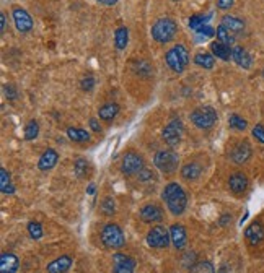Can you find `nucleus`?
Returning a JSON list of instances; mask_svg holds the SVG:
<instances>
[{
    "label": "nucleus",
    "mask_w": 264,
    "mask_h": 273,
    "mask_svg": "<svg viewBox=\"0 0 264 273\" xmlns=\"http://www.w3.org/2000/svg\"><path fill=\"white\" fill-rule=\"evenodd\" d=\"M143 169V158L136 151H127L121 160V173L124 176H136Z\"/></svg>",
    "instance_id": "nucleus-8"
},
{
    "label": "nucleus",
    "mask_w": 264,
    "mask_h": 273,
    "mask_svg": "<svg viewBox=\"0 0 264 273\" xmlns=\"http://www.w3.org/2000/svg\"><path fill=\"white\" fill-rule=\"evenodd\" d=\"M12 16H13V21H15L18 33H30V31L33 30V18H31V15L25 8H21L20 5H15L12 10Z\"/></svg>",
    "instance_id": "nucleus-10"
},
{
    "label": "nucleus",
    "mask_w": 264,
    "mask_h": 273,
    "mask_svg": "<svg viewBox=\"0 0 264 273\" xmlns=\"http://www.w3.org/2000/svg\"><path fill=\"white\" fill-rule=\"evenodd\" d=\"M196 252H186L183 254V258H181V263L184 268H191L194 263H196Z\"/></svg>",
    "instance_id": "nucleus-38"
},
{
    "label": "nucleus",
    "mask_w": 264,
    "mask_h": 273,
    "mask_svg": "<svg viewBox=\"0 0 264 273\" xmlns=\"http://www.w3.org/2000/svg\"><path fill=\"white\" fill-rule=\"evenodd\" d=\"M88 124H90V128L93 132H96V133L101 132V126H100V122L96 119H90V120H88Z\"/></svg>",
    "instance_id": "nucleus-44"
},
{
    "label": "nucleus",
    "mask_w": 264,
    "mask_h": 273,
    "mask_svg": "<svg viewBox=\"0 0 264 273\" xmlns=\"http://www.w3.org/2000/svg\"><path fill=\"white\" fill-rule=\"evenodd\" d=\"M161 198H163L166 208L173 216L183 215L188 207V195L178 182H170L168 186H165L163 192H161Z\"/></svg>",
    "instance_id": "nucleus-1"
},
{
    "label": "nucleus",
    "mask_w": 264,
    "mask_h": 273,
    "mask_svg": "<svg viewBox=\"0 0 264 273\" xmlns=\"http://www.w3.org/2000/svg\"><path fill=\"white\" fill-rule=\"evenodd\" d=\"M215 36H217V41H220V43H224L227 46H233L235 44V33H233V31H230L225 25L217 26Z\"/></svg>",
    "instance_id": "nucleus-25"
},
{
    "label": "nucleus",
    "mask_w": 264,
    "mask_h": 273,
    "mask_svg": "<svg viewBox=\"0 0 264 273\" xmlns=\"http://www.w3.org/2000/svg\"><path fill=\"white\" fill-rule=\"evenodd\" d=\"M136 272V260L126 254H114L113 256V270L111 273H134Z\"/></svg>",
    "instance_id": "nucleus-11"
},
{
    "label": "nucleus",
    "mask_w": 264,
    "mask_h": 273,
    "mask_svg": "<svg viewBox=\"0 0 264 273\" xmlns=\"http://www.w3.org/2000/svg\"><path fill=\"white\" fill-rule=\"evenodd\" d=\"M147 244H149L150 247L154 249H165L170 246L171 242V236H170V231L165 228V226H154L149 233H147Z\"/></svg>",
    "instance_id": "nucleus-7"
},
{
    "label": "nucleus",
    "mask_w": 264,
    "mask_h": 273,
    "mask_svg": "<svg viewBox=\"0 0 264 273\" xmlns=\"http://www.w3.org/2000/svg\"><path fill=\"white\" fill-rule=\"evenodd\" d=\"M166 65H168L175 73H183L184 68L189 64V52L186 49V46L183 44H176L173 46L168 52L165 54Z\"/></svg>",
    "instance_id": "nucleus-3"
},
{
    "label": "nucleus",
    "mask_w": 264,
    "mask_h": 273,
    "mask_svg": "<svg viewBox=\"0 0 264 273\" xmlns=\"http://www.w3.org/2000/svg\"><path fill=\"white\" fill-rule=\"evenodd\" d=\"M137 179L141 180V182H150V180L155 179V173L152 169H145V168H143L141 173L137 174Z\"/></svg>",
    "instance_id": "nucleus-39"
},
{
    "label": "nucleus",
    "mask_w": 264,
    "mask_h": 273,
    "mask_svg": "<svg viewBox=\"0 0 264 273\" xmlns=\"http://www.w3.org/2000/svg\"><path fill=\"white\" fill-rule=\"evenodd\" d=\"M127 43H129V30L126 26L118 28V30H116V33H114V46H116V49H119V50L126 49Z\"/></svg>",
    "instance_id": "nucleus-27"
},
{
    "label": "nucleus",
    "mask_w": 264,
    "mask_h": 273,
    "mask_svg": "<svg viewBox=\"0 0 264 273\" xmlns=\"http://www.w3.org/2000/svg\"><path fill=\"white\" fill-rule=\"evenodd\" d=\"M3 93H5V96L8 99H17L18 98V93H17V90H15V86L13 85H5L3 86Z\"/></svg>",
    "instance_id": "nucleus-42"
},
{
    "label": "nucleus",
    "mask_w": 264,
    "mask_h": 273,
    "mask_svg": "<svg viewBox=\"0 0 264 273\" xmlns=\"http://www.w3.org/2000/svg\"><path fill=\"white\" fill-rule=\"evenodd\" d=\"M231 59L235 60L237 65H240L242 68H246V70L251 67V64H253L251 55H249L248 50L245 48H242V46H235V48L231 49Z\"/></svg>",
    "instance_id": "nucleus-18"
},
{
    "label": "nucleus",
    "mask_w": 264,
    "mask_h": 273,
    "mask_svg": "<svg viewBox=\"0 0 264 273\" xmlns=\"http://www.w3.org/2000/svg\"><path fill=\"white\" fill-rule=\"evenodd\" d=\"M245 238L249 242V246H258L264 241V225L259 221H253L251 225L245 229Z\"/></svg>",
    "instance_id": "nucleus-14"
},
{
    "label": "nucleus",
    "mask_w": 264,
    "mask_h": 273,
    "mask_svg": "<svg viewBox=\"0 0 264 273\" xmlns=\"http://www.w3.org/2000/svg\"><path fill=\"white\" fill-rule=\"evenodd\" d=\"M251 155H253L251 145H249L248 142H240L233 148H231L230 160L233 161L235 164H245V163H248V161H249Z\"/></svg>",
    "instance_id": "nucleus-12"
},
{
    "label": "nucleus",
    "mask_w": 264,
    "mask_h": 273,
    "mask_svg": "<svg viewBox=\"0 0 264 273\" xmlns=\"http://www.w3.org/2000/svg\"><path fill=\"white\" fill-rule=\"evenodd\" d=\"M222 25H225L230 31H233L235 34H237V33H243V31H245L243 20H240V18H237V16L225 15L224 18H222Z\"/></svg>",
    "instance_id": "nucleus-24"
},
{
    "label": "nucleus",
    "mask_w": 264,
    "mask_h": 273,
    "mask_svg": "<svg viewBox=\"0 0 264 273\" xmlns=\"http://www.w3.org/2000/svg\"><path fill=\"white\" fill-rule=\"evenodd\" d=\"M28 233H30V238L38 241L43 238V226H41L38 221H30L28 223Z\"/></svg>",
    "instance_id": "nucleus-34"
},
{
    "label": "nucleus",
    "mask_w": 264,
    "mask_h": 273,
    "mask_svg": "<svg viewBox=\"0 0 264 273\" xmlns=\"http://www.w3.org/2000/svg\"><path fill=\"white\" fill-rule=\"evenodd\" d=\"M229 189L233 193H237V195L243 193L248 189L246 174H243V173H233V174H231L229 177Z\"/></svg>",
    "instance_id": "nucleus-17"
},
{
    "label": "nucleus",
    "mask_w": 264,
    "mask_h": 273,
    "mask_svg": "<svg viewBox=\"0 0 264 273\" xmlns=\"http://www.w3.org/2000/svg\"><path fill=\"white\" fill-rule=\"evenodd\" d=\"M67 137L75 143H85L90 140V133L87 130H83V128H77V127H69Z\"/></svg>",
    "instance_id": "nucleus-28"
},
{
    "label": "nucleus",
    "mask_w": 264,
    "mask_h": 273,
    "mask_svg": "<svg viewBox=\"0 0 264 273\" xmlns=\"http://www.w3.org/2000/svg\"><path fill=\"white\" fill-rule=\"evenodd\" d=\"M189 273H215V268L209 260H199L189 268Z\"/></svg>",
    "instance_id": "nucleus-30"
},
{
    "label": "nucleus",
    "mask_w": 264,
    "mask_h": 273,
    "mask_svg": "<svg viewBox=\"0 0 264 273\" xmlns=\"http://www.w3.org/2000/svg\"><path fill=\"white\" fill-rule=\"evenodd\" d=\"M72 263L73 260L70 256H61L51 262L49 265L46 267V270H48V273H66L69 268L72 267Z\"/></svg>",
    "instance_id": "nucleus-20"
},
{
    "label": "nucleus",
    "mask_w": 264,
    "mask_h": 273,
    "mask_svg": "<svg viewBox=\"0 0 264 273\" xmlns=\"http://www.w3.org/2000/svg\"><path fill=\"white\" fill-rule=\"evenodd\" d=\"M96 2H98L100 5H105V7H113L119 2V0H96Z\"/></svg>",
    "instance_id": "nucleus-46"
},
{
    "label": "nucleus",
    "mask_w": 264,
    "mask_h": 273,
    "mask_svg": "<svg viewBox=\"0 0 264 273\" xmlns=\"http://www.w3.org/2000/svg\"><path fill=\"white\" fill-rule=\"evenodd\" d=\"M139 216H141V220L143 223L154 225V223H158V221L163 220V210H161L158 205H155V203H149V205L141 208Z\"/></svg>",
    "instance_id": "nucleus-13"
},
{
    "label": "nucleus",
    "mask_w": 264,
    "mask_h": 273,
    "mask_svg": "<svg viewBox=\"0 0 264 273\" xmlns=\"http://www.w3.org/2000/svg\"><path fill=\"white\" fill-rule=\"evenodd\" d=\"M183 122L179 119H173L168 122V126L163 128V133H161V137H163V142L166 143L168 146H178L179 142H181V137H183Z\"/></svg>",
    "instance_id": "nucleus-9"
},
{
    "label": "nucleus",
    "mask_w": 264,
    "mask_h": 273,
    "mask_svg": "<svg viewBox=\"0 0 264 273\" xmlns=\"http://www.w3.org/2000/svg\"><path fill=\"white\" fill-rule=\"evenodd\" d=\"M101 211L106 215V216H111L114 215V200L113 198H105L103 203H101Z\"/></svg>",
    "instance_id": "nucleus-36"
},
{
    "label": "nucleus",
    "mask_w": 264,
    "mask_h": 273,
    "mask_svg": "<svg viewBox=\"0 0 264 273\" xmlns=\"http://www.w3.org/2000/svg\"><path fill=\"white\" fill-rule=\"evenodd\" d=\"M211 15L204 16V15H193L191 18H189V26L193 28V30H199L201 26L207 25V18H209Z\"/></svg>",
    "instance_id": "nucleus-35"
},
{
    "label": "nucleus",
    "mask_w": 264,
    "mask_h": 273,
    "mask_svg": "<svg viewBox=\"0 0 264 273\" xmlns=\"http://www.w3.org/2000/svg\"><path fill=\"white\" fill-rule=\"evenodd\" d=\"M191 122L201 130H209L215 126L217 122V111L212 106H201L196 108L189 115Z\"/></svg>",
    "instance_id": "nucleus-4"
},
{
    "label": "nucleus",
    "mask_w": 264,
    "mask_h": 273,
    "mask_svg": "<svg viewBox=\"0 0 264 273\" xmlns=\"http://www.w3.org/2000/svg\"><path fill=\"white\" fill-rule=\"evenodd\" d=\"M196 33H199L201 36H206V38H211V36L215 34V30L209 25H204V26L199 28V30H196Z\"/></svg>",
    "instance_id": "nucleus-40"
},
{
    "label": "nucleus",
    "mask_w": 264,
    "mask_h": 273,
    "mask_svg": "<svg viewBox=\"0 0 264 273\" xmlns=\"http://www.w3.org/2000/svg\"><path fill=\"white\" fill-rule=\"evenodd\" d=\"M87 192L90 193V195H93V193H95V184H90L88 189H87Z\"/></svg>",
    "instance_id": "nucleus-48"
},
{
    "label": "nucleus",
    "mask_w": 264,
    "mask_h": 273,
    "mask_svg": "<svg viewBox=\"0 0 264 273\" xmlns=\"http://www.w3.org/2000/svg\"><path fill=\"white\" fill-rule=\"evenodd\" d=\"M119 114V106L116 103H106L98 109V117L105 122H111Z\"/></svg>",
    "instance_id": "nucleus-23"
},
{
    "label": "nucleus",
    "mask_w": 264,
    "mask_h": 273,
    "mask_svg": "<svg viewBox=\"0 0 264 273\" xmlns=\"http://www.w3.org/2000/svg\"><path fill=\"white\" fill-rule=\"evenodd\" d=\"M80 88L83 91H91L95 88V78L93 75H87L80 80Z\"/></svg>",
    "instance_id": "nucleus-37"
},
{
    "label": "nucleus",
    "mask_w": 264,
    "mask_h": 273,
    "mask_svg": "<svg viewBox=\"0 0 264 273\" xmlns=\"http://www.w3.org/2000/svg\"><path fill=\"white\" fill-rule=\"evenodd\" d=\"M38 133H39L38 122H36V120H30L25 127V138L26 140H35V138L38 137Z\"/></svg>",
    "instance_id": "nucleus-33"
},
{
    "label": "nucleus",
    "mask_w": 264,
    "mask_h": 273,
    "mask_svg": "<svg viewBox=\"0 0 264 273\" xmlns=\"http://www.w3.org/2000/svg\"><path fill=\"white\" fill-rule=\"evenodd\" d=\"M202 174V166L196 163V161H189L181 168V177L186 180H196L201 177Z\"/></svg>",
    "instance_id": "nucleus-21"
},
{
    "label": "nucleus",
    "mask_w": 264,
    "mask_h": 273,
    "mask_svg": "<svg viewBox=\"0 0 264 273\" xmlns=\"http://www.w3.org/2000/svg\"><path fill=\"white\" fill-rule=\"evenodd\" d=\"M233 2L235 0H217V7L220 10H229V8L233 7Z\"/></svg>",
    "instance_id": "nucleus-43"
},
{
    "label": "nucleus",
    "mask_w": 264,
    "mask_h": 273,
    "mask_svg": "<svg viewBox=\"0 0 264 273\" xmlns=\"http://www.w3.org/2000/svg\"><path fill=\"white\" fill-rule=\"evenodd\" d=\"M73 173H75L78 179L85 177L88 173V161L85 158H78L75 161V164H73Z\"/></svg>",
    "instance_id": "nucleus-32"
},
{
    "label": "nucleus",
    "mask_w": 264,
    "mask_h": 273,
    "mask_svg": "<svg viewBox=\"0 0 264 273\" xmlns=\"http://www.w3.org/2000/svg\"><path fill=\"white\" fill-rule=\"evenodd\" d=\"M176 33H178V25H176L173 18H160L152 26V38L160 44L170 43L176 36Z\"/></svg>",
    "instance_id": "nucleus-2"
},
{
    "label": "nucleus",
    "mask_w": 264,
    "mask_h": 273,
    "mask_svg": "<svg viewBox=\"0 0 264 273\" xmlns=\"http://www.w3.org/2000/svg\"><path fill=\"white\" fill-rule=\"evenodd\" d=\"M57 161H59V153L54 150V148H48V150H46L44 153L39 156L38 168L41 171H49V169H53L55 164H57Z\"/></svg>",
    "instance_id": "nucleus-19"
},
{
    "label": "nucleus",
    "mask_w": 264,
    "mask_h": 273,
    "mask_svg": "<svg viewBox=\"0 0 264 273\" xmlns=\"http://www.w3.org/2000/svg\"><path fill=\"white\" fill-rule=\"evenodd\" d=\"M154 164L161 174H173L178 171V166H179L178 153H175L173 150L157 151L154 156Z\"/></svg>",
    "instance_id": "nucleus-5"
},
{
    "label": "nucleus",
    "mask_w": 264,
    "mask_h": 273,
    "mask_svg": "<svg viewBox=\"0 0 264 273\" xmlns=\"http://www.w3.org/2000/svg\"><path fill=\"white\" fill-rule=\"evenodd\" d=\"M170 236H171V244L175 246L176 251H183L188 244V234L184 226L181 225H173L170 228Z\"/></svg>",
    "instance_id": "nucleus-15"
},
{
    "label": "nucleus",
    "mask_w": 264,
    "mask_h": 273,
    "mask_svg": "<svg viewBox=\"0 0 264 273\" xmlns=\"http://www.w3.org/2000/svg\"><path fill=\"white\" fill-rule=\"evenodd\" d=\"M20 267V260L15 254L3 252L0 256V273H17Z\"/></svg>",
    "instance_id": "nucleus-16"
},
{
    "label": "nucleus",
    "mask_w": 264,
    "mask_h": 273,
    "mask_svg": "<svg viewBox=\"0 0 264 273\" xmlns=\"http://www.w3.org/2000/svg\"><path fill=\"white\" fill-rule=\"evenodd\" d=\"M101 242L108 249H121L126 244V238L121 229V226L116 223H109L101 229Z\"/></svg>",
    "instance_id": "nucleus-6"
},
{
    "label": "nucleus",
    "mask_w": 264,
    "mask_h": 273,
    "mask_svg": "<svg viewBox=\"0 0 264 273\" xmlns=\"http://www.w3.org/2000/svg\"><path fill=\"white\" fill-rule=\"evenodd\" d=\"M253 137L256 138L259 143H264V126L258 124V126L253 128Z\"/></svg>",
    "instance_id": "nucleus-41"
},
{
    "label": "nucleus",
    "mask_w": 264,
    "mask_h": 273,
    "mask_svg": "<svg viewBox=\"0 0 264 273\" xmlns=\"http://www.w3.org/2000/svg\"><path fill=\"white\" fill-rule=\"evenodd\" d=\"M229 126L235 130H245L248 127V122L243 117H240L238 114H231L229 117Z\"/></svg>",
    "instance_id": "nucleus-31"
},
{
    "label": "nucleus",
    "mask_w": 264,
    "mask_h": 273,
    "mask_svg": "<svg viewBox=\"0 0 264 273\" xmlns=\"http://www.w3.org/2000/svg\"><path fill=\"white\" fill-rule=\"evenodd\" d=\"M194 64L202 68H207V70H211L212 67H214L215 64V59H214V54H209V52H197L194 55Z\"/></svg>",
    "instance_id": "nucleus-26"
},
{
    "label": "nucleus",
    "mask_w": 264,
    "mask_h": 273,
    "mask_svg": "<svg viewBox=\"0 0 264 273\" xmlns=\"http://www.w3.org/2000/svg\"><path fill=\"white\" fill-rule=\"evenodd\" d=\"M229 220H231V216L225 213V216H224V218L220 220V225H222V226H225L227 223H229Z\"/></svg>",
    "instance_id": "nucleus-47"
},
{
    "label": "nucleus",
    "mask_w": 264,
    "mask_h": 273,
    "mask_svg": "<svg viewBox=\"0 0 264 273\" xmlns=\"http://www.w3.org/2000/svg\"><path fill=\"white\" fill-rule=\"evenodd\" d=\"M231 49L233 48L220 43V41H214V43L211 44V50H212V54H214V57L220 59V60H225V62L231 59Z\"/></svg>",
    "instance_id": "nucleus-22"
},
{
    "label": "nucleus",
    "mask_w": 264,
    "mask_h": 273,
    "mask_svg": "<svg viewBox=\"0 0 264 273\" xmlns=\"http://www.w3.org/2000/svg\"><path fill=\"white\" fill-rule=\"evenodd\" d=\"M0 189H2L3 193H13L15 192V186L12 184L10 173H8L5 168L0 169Z\"/></svg>",
    "instance_id": "nucleus-29"
},
{
    "label": "nucleus",
    "mask_w": 264,
    "mask_h": 273,
    "mask_svg": "<svg viewBox=\"0 0 264 273\" xmlns=\"http://www.w3.org/2000/svg\"><path fill=\"white\" fill-rule=\"evenodd\" d=\"M5 28H7V15L5 13H0V31L2 33H5Z\"/></svg>",
    "instance_id": "nucleus-45"
}]
</instances>
